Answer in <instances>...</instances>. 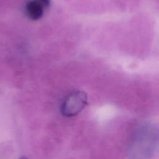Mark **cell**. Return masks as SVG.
I'll return each instance as SVG.
<instances>
[{"instance_id":"5b68a950","label":"cell","mask_w":159,"mask_h":159,"mask_svg":"<svg viewBox=\"0 0 159 159\" xmlns=\"http://www.w3.org/2000/svg\"><path fill=\"white\" fill-rule=\"evenodd\" d=\"M19 159H28V158L25 156H22Z\"/></svg>"},{"instance_id":"3957f363","label":"cell","mask_w":159,"mask_h":159,"mask_svg":"<svg viewBox=\"0 0 159 159\" xmlns=\"http://www.w3.org/2000/svg\"><path fill=\"white\" fill-rule=\"evenodd\" d=\"M46 9L37 0H29L24 7L25 14L28 18L33 20L41 19Z\"/></svg>"},{"instance_id":"6da1fadb","label":"cell","mask_w":159,"mask_h":159,"mask_svg":"<svg viewBox=\"0 0 159 159\" xmlns=\"http://www.w3.org/2000/svg\"><path fill=\"white\" fill-rule=\"evenodd\" d=\"M158 143V130L153 125H146L137 132L129 149L132 159H147L152 155Z\"/></svg>"},{"instance_id":"277c9868","label":"cell","mask_w":159,"mask_h":159,"mask_svg":"<svg viewBox=\"0 0 159 159\" xmlns=\"http://www.w3.org/2000/svg\"><path fill=\"white\" fill-rule=\"evenodd\" d=\"M40 4L45 7V9L47 10L48 9L51 5V0H37Z\"/></svg>"},{"instance_id":"7a4b0ae2","label":"cell","mask_w":159,"mask_h":159,"mask_svg":"<svg viewBox=\"0 0 159 159\" xmlns=\"http://www.w3.org/2000/svg\"><path fill=\"white\" fill-rule=\"evenodd\" d=\"M88 101L87 94L82 91L69 93L63 99L60 106L61 114L66 117L78 115L85 107Z\"/></svg>"}]
</instances>
